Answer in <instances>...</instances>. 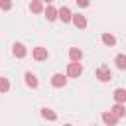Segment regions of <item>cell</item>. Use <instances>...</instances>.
Segmentation results:
<instances>
[{
  "mask_svg": "<svg viewBox=\"0 0 126 126\" xmlns=\"http://www.w3.org/2000/svg\"><path fill=\"white\" fill-rule=\"evenodd\" d=\"M45 18H47L49 22H55V20L59 18V10H57V8H53V6L49 4V6L45 8Z\"/></svg>",
  "mask_w": 126,
  "mask_h": 126,
  "instance_id": "obj_10",
  "label": "cell"
},
{
  "mask_svg": "<svg viewBox=\"0 0 126 126\" xmlns=\"http://www.w3.org/2000/svg\"><path fill=\"white\" fill-rule=\"evenodd\" d=\"M94 126H96V124H94Z\"/></svg>",
  "mask_w": 126,
  "mask_h": 126,
  "instance_id": "obj_23",
  "label": "cell"
},
{
  "mask_svg": "<svg viewBox=\"0 0 126 126\" xmlns=\"http://www.w3.org/2000/svg\"><path fill=\"white\" fill-rule=\"evenodd\" d=\"M67 75L73 77V79L81 77V75H83V65H81V61H71V63L67 65Z\"/></svg>",
  "mask_w": 126,
  "mask_h": 126,
  "instance_id": "obj_1",
  "label": "cell"
},
{
  "mask_svg": "<svg viewBox=\"0 0 126 126\" xmlns=\"http://www.w3.org/2000/svg\"><path fill=\"white\" fill-rule=\"evenodd\" d=\"M67 77H69V75H63V73H55V75L51 77V85H53L55 89H61V87H65V85H67Z\"/></svg>",
  "mask_w": 126,
  "mask_h": 126,
  "instance_id": "obj_3",
  "label": "cell"
},
{
  "mask_svg": "<svg viewBox=\"0 0 126 126\" xmlns=\"http://www.w3.org/2000/svg\"><path fill=\"white\" fill-rule=\"evenodd\" d=\"M0 8H2L4 12H8V10L12 8V0H0Z\"/></svg>",
  "mask_w": 126,
  "mask_h": 126,
  "instance_id": "obj_18",
  "label": "cell"
},
{
  "mask_svg": "<svg viewBox=\"0 0 126 126\" xmlns=\"http://www.w3.org/2000/svg\"><path fill=\"white\" fill-rule=\"evenodd\" d=\"M100 118H102V122H104L106 126H116V124H118V116H116L112 110H110V112H108V110H106V112H102V116H100Z\"/></svg>",
  "mask_w": 126,
  "mask_h": 126,
  "instance_id": "obj_4",
  "label": "cell"
},
{
  "mask_svg": "<svg viewBox=\"0 0 126 126\" xmlns=\"http://www.w3.org/2000/svg\"><path fill=\"white\" fill-rule=\"evenodd\" d=\"M43 2H47V4H51V2H53V0H43Z\"/></svg>",
  "mask_w": 126,
  "mask_h": 126,
  "instance_id": "obj_21",
  "label": "cell"
},
{
  "mask_svg": "<svg viewBox=\"0 0 126 126\" xmlns=\"http://www.w3.org/2000/svg\"><path fill=\"white\" fill-rule=\"evenodd\" d=\"M110 110H112V112H114V114H116L118 118H122V116H126V106H124L122 102H116V104H114V106H112Z\"/></svg>",
  "mask_w": 126,
  "mask_h": 126,
  "instance_id": "obj_15",
  "label": "cell"
},
{
  "mask_svg": "<svg viewBox=\"0 0 126 126\" xmlns=\"http://www.w3.org/2000/svg\"><path fill=\"white\" fill-rule=\"evenodd\" d=\"M30 10H32L33 14L45 12V10H43V0H32V2H30Z\"/></svg>",
  "mask_w": 126,
  "mask_h": 126,
  "instance_id": "obj_12",
  "label": "cell"
},
{
  "mask_svg": "<svg viewBox=\"0 0 126 126\" xmlns=\"http://www.w3.org/2000/svg\"><path fill=\"white\" fill-rule=\"evenodd\" d=\"M75 2H77V6H81V8H87V6L91 4L89 0H75Z\"/></svg>",
  "mask_w": 126,
  "mask_h": 126,
  "instance_id": "obj_20",
  "label": "cell"
},
{
  "mask_svg": "<svg viewBox=\"0 0 126 126\" xmlns=\"http://www.w3.org/2000/svg\"><path fill=\"white\" fill-rule=\"evenodd\" d=\"M100 39H102V43H104V45H108V47L116 45V37H114L112 33H102V35H100Z\"/></svg>",
  "mask_w": 126,
  "mask_h": 126,
  "instance_id": "obj_16",
  "label": "cell"
},
{
  "mask_svg": "<svg viewBox=\"0 0 126 126\" xmlns=\"http://www.w3.org/2000/svg\"><path fill=\"white\" fill-rule=\"evenodd\" d=\"M69 59H71V61H81V59H83V51H81L79 47H71V49H69Z\"/></svg>",
  "mask_w": 126,
  "mask_h": 126,
  "instance_id": "obj_14",
  "label": "cell"
},
{
  "mask_svg": "<svg viewBox=\"0 0 126 126\" xmlns=\"http://www.w3.org/2000/svg\"><path fill=\"white\" fill-rule=\"evenodd\" d=\"M73 26L77 30H85L87 28V18L83 14H73Z\"/></svg>",
  "mask_w": 126,
  "mask_h": 126,
  "instance_id": "obj_8",
  "label": "cell"
},
{
  "mask_svg": "<svg viewBox=\"0 0 126 126\" xmlns=\"http://www.w3.org/2000/svg\"><path fill=\"white\" fill-rule=\"evenodd\" d=\"M0 85H2V93H8L10 83H8V79H6V77H2V79H0Z\"/></svg>",
  "mask_w": 126,
  "mask_h": 126,
  "instance_id": "obj_19",
  "label": "cell"
},
{
  "mask_svg": "<svg viewBox=\"0 0 126 126\" xmlns=\"http://www.w3.org/2000/svg\"><path fill=\"white\" fill-rule=\"evenodd\" d=\"M41 118L53 122V120H57V112H55L53 108H47V106H45V108H41Z\"/></svg>",
  "mask_w": 126,
  "mask_h": 126,
  "instance_id": "obj_11",
  "label": "cell"
},
{
  "mask_svg": "<svg viewBox=\"0 0 126 126\" xmlns=\"http://www.w3.org/2000/svg\"><path fill=\"white\" fill-rule=\"evenodd\" d=\"M12 53H14L18 59H24V57L28 55V49H26L24 43H14V45H12Z\"/></svg>",
  "mask_w": 126,
  "mask_h": 126,
  "instance_id": "obj_7",
  "label": "cell"
},
{
  "mask_svg": "<svg viewBox=\"0 0 126 126\" xmlns=\"http://www.w3.org/2000/svg\"><path fill=\"white\" fill-rule=\"evenodd\" d=\"M63 126H73V124H63Z\"/></svg>",
  "mask_w": 126,
  "mask_h": 126,
  "instance_id": "obj_22",
  "label": "cell"
},
{
  "mask_svg": "<svg viewBox=\"0 0 126 126\" xmlns=\"http://www.w3.org/2000/svg\"><path fill=\"white\" fill-rule=\"evenodd\" d=\"M114 63H116V67H118L120 71H126V55H124V53L116 55V57H114Z\"/></svg>",
  "mask_w": 126,
  "mask_h": 126,
  "instance_id": "obj_17",
  "label": "cell"
},
{
  "mask_svg": "<svg viewBox=\"0 0 126 126\" xmlns=\"http://www.w3.org/2000/svg\"><path fill=\"white\" fill-rule=\"evenodd\" d=\"M32 55H33V59L35 61H45L47 57H49V53H47V49L45 47H33V51H32Z\"/></svg>",
  "mask_w": 126,
  "mask_h": 126,
  "instance_id": "obj_6",
  "label": "cell"
},
{
  "mask_svg": "<svg viewBox=\"0 0 126 126\" xmlns=\"http://www.w3.org/2000/svg\"><path fill=\"white\" fill-rule=\"evenodd\" d=\"M96 79H98L100 83H108V81L112 79V71H110V67L100 65V67L96 69Z\"/></svg>",
  "mask_w": 126,
  "mask_h": 126,
  "instance_id": "obj_2",
  "label": "cell"
},
{
  "mask_svg": "<svg viewBox=\"0 0 126 126\" xmlns=\"http://www.w3.org/2000/svg\"><path fill=\"white\" fill-rule=\"evenodd\" d=\"M59 20H61L63 24H69V22H73V12H71L67 6H61V8H59Z\"/></svg>",
  "mask_w": 126,
  "mask_h": 126,
  "instance_id": "obj_5",
  "label": "cell"
},
{
  "mask_svg": "<svg viewBox=\"0 0 126 126\" xmlns=\"http://www.w3.org/2000/svg\"><path fill=\"white\" fill-rule=\"evenodd\" d=\"M24 79H26V85H28L30 89H37V85H39V81H37V77H35L33 73H30V71H28V73L24 75Z\"/></svg>",
  "mask_w": 126,
  "mask_h": 126,
  "instance_id": "obj_9",
  "label": "cell"
},
{
  "mask_svg": "<svg viewBox=\"0 0 126 126\" xmlns=\"http://www.w3.org/2000/svg\"><path fill=\"white\" fill-rule=\"evenodd\" d=\"M112 96H114V100H116V102H122V104H124V102H126V89L118 87V89L114 91V94H112Z\"/></svg>",
  "mask_w": 126,
  "mask_h": 126,
  "instance_id": "obj_13",
  "label": "cell"
}]
</instances>
